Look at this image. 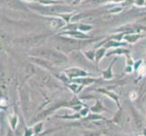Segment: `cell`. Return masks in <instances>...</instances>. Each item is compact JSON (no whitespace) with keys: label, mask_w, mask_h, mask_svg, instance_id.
Instances as JSON below:
<instances>
[{"label":"cell","mask_w":146,"mask_h":136,"mask_svg":"<svg viewBox=\"0 0 146 136\" xmlns=\"http://www.w3.org/2000/svg\"><path fill=\"white\" fill-rule=\"evenodd\" d=\"M33 54L37 55L38 57H42V58H46L47 60H51V61L57 63V64H61L63 62L66 61V58L64 54L57 53L55 51L46 48H38L33 51Z\"/></svg>","instance_id":"6da1fadb"},{"label":"cell","mask_w":146,"mask_h":136,"mask_svg":"<svg viewBox=\"0 0 146 136\" xmlns=\"http://www.w3.org/2000/svg\"><path fill=\"white\" fill-rule=\"evenodd\" d=\"M31 60L37 64L38 65L42 67H44L46 69H51L53 67L52 63L49 61V60L46 59V58H40V57H31Z\"/></svg>","instance_id":"7a4b0ae2"},{"label":"cell","mask_w":146,"mask_h":136,"mask_svg":"<svg viewBox=\"0 0 146 136\" xmlns=\"http://www.w3.org/2000/svg\"><path fill=\"white\" fill-rule=\"evenodd\" d=\"M43 39V36H34V37H27L24 39H19L17 41L20 43H24L25 44H36V42L40 41V40Z\"/></svg>","instance_id":"3957f363"},{"label":"cell","mask_w":146,"mask_h":136,"mask_svg":"<svg viewBox=\"0 0 146 136\" xmlns=\"http://www.w3.org/2000/svg\"><path fill=\"white\" fill-rule=\"evenodd\" d=\"M67 74L70 77H76V76H84V75H86L87 74L84 71H82V70L77 69V68H73V69H69L66 72Z\"/></svg>","instance_id":"277c9868"},{"label":"cell","mask_w":146,"mask_h":136,"mask_svg":"<svg viewBox=\"0 0 146 136\" xmlns=\"http://www.w3.org/2000/svg\"><path fill=\"white\" fill-rule=\"evenodd\" d=\"M91 111L94 113H100V112H102V111H107V110H105V108L103 106L102 104H101V103L99 102V101H97L96 104H95L94 107L91 108Z\"/></svg>","instance_id":"5b68a950"},{"label":"cell","mask_w":146,"mask_h":136,"mask_svg":"<svg viewBox=\"0 0 146 136\" xmlns=\"http://www.w3.org/2000/svg\"><path fill=\"white\" fill-rule=\"evenodd\" d=\"M5 4L7 5L9 7H12V8H17L19 7V4L16 1V0H4Z\"/></svg>","instance_id":"8992f818"},{"label":"cell","mask_w":146,"mask_h":136,"mask_svg":"<svg viewBox=\"0 0 146 136\" xmlns=\"http://www.w3.org/2000/svg\"><path fill=\"white\" fill-rule=\"evenodd\" d=\"M41 81H42L44 84H51L53 83L52 79L50 78L49 76H47V75H44V76H42Z\"/></svg>","instance_id":"52a82bcc"},{"label":"cell","mask_w":146,"mask_h":136,"mask_svg":"<svg viewBox=\"0 0 146 136\" xmlns=\"http://www.w3.org/2000/svg\"><path fill=\"white\" fill-rule=\"evenodd\" d=\"M140 22L142 23V24H144V25H146V17H143L142 20H141Z\"/></svg>","instance_id":"ba28073f"},{"label":"cell","mask_w":146,"mask_h":136,"mask_svg":"<svg viewBox=\"0 0 146 136\" xmlns=\"http://www.w3.org/2000/svg\"><path fill=\"white\" fill-rule=\"evenodd\" d=\"M4 5H5L4 0H0V6H4Z\"/></svg>","instance_id":"9c48e42d"},{"label":"cell","mask_w":146,"mask_h":136,"mask_svg":"<svg viewBox=\"0 0 146 136\" xmlns=\"http://www.w3.org/2000/svg\"><path fill=\"white\" fill-rule=\"evenodd\" d=\"M143 136H146V128H144L143 131Z\"/></svg>","instance_id":"30bf717a"},{"label":"cell","mask_w":146,"mask_h":136,"mask_svg":"<svg viewBox=\"0 0 146 136\" xmlns=\"http://www.w3.org/2000/svg\"><path fill=\"white\" fill-rule=\"evenodd\" d=\"M8 136H13V134H12V133H11V132H9V133H8Z\"/></svg>","instance_id":"8fae6325"},{"label":"cell","mask_w":146,"mask_h":136,"mask_svg":"<svg viewBox=\"0 0 146 136\" xmlns=\"http://www.w3.org/2000/svg\"><path fill=\"white\" fill-rule=\"evenodd\" d=\"M28 1H30V0H28Z\"/></svg>","instance_id":"7c38bea8"}]
</instances>
